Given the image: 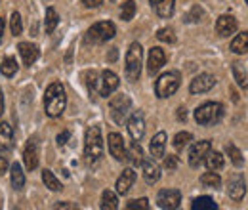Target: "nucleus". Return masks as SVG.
<instances>
[{
    "label": "nucleus",
    "instance_id": "nucleus-21",
    "mask_svg": "<svg viewBox=\"0 0 248 210\" xmlns=\"http://www.w3.org/2000/svg\"><path fill=\"white\" fill-rule=\"evenodd\" d=\"M149 149H151L153 159H162L166 155V132H158L153 136Z\"/></svg>",
    "mask_w": 248,
    "mask_h": 210
},
{
    "label": "nucleus",
    "instance_id": "nucleus-42",
    "mask_svg": "<svg viewBox=\"0 0 248 210\" xmlns=\"http://www.w3.org/2000/svg\"><path fill=\"white\" fill-rule=\"evenodd\" d=\"M201 17H202V8L201 6H193L191 12L186 16V23H197V21H201Z\"/></svg>",
    "mask_w": 248,
    "mask_h": 210
},
{
    "label": "nucleus",
    "instance_id": "nucleus-47",
    "mask_svg": "<svg viewBox=\"0 0 248 210\" xmlns=\"http://www.w3.org/2000/svg\"><path fill=\"white\" fill-rule=\"evenodd\" d=\"M178 119L182 120V122H184V120L187 119V115H186V107H180V109H178Z\"/></svg>",
    "mask_w": 248,
    "mask_h": 210
},
{
    "label": "nucleus",
    "instance_id": "nucleus-43",
    "mask_svg": "<svg viewBox=\"0 0 248 210\" xmlns=\"http://www.w3.org/2000/svg\"><path fill=\"white\" fill-rule=\"evenodd\" d=\"M164 168L166 170H176L178 168V157L176 155H164Z\"/></svg>",
    "mask_w": 248,
    "mask_h": 210
},
{
    "label": "nucleus",
    "instance_id": "nucleus-12",
    "mask_svg": "<svg viewBox=\"0 0 248 210\" xmlns=\"http://www.w3.org/2000/svg\"><path fill=\"white\" fill-rule=\"evenodd\" d=\"M214 84H216V79L212 75H208V73H202V75H199V77H195L191 81L189 92L191 94H206V92H210L214 88Z\"/></svg>",
    "mask_w": 248,
    "mask_h": 210
},
{
    "label": "nucleus",
    "instance_id": "nucleus-6",
    "mask_svg": "<svg viewBox=\"0 0 248 210\" xmlns=\"http://www.w3.org/2000/svg\"><path fill=\"white\" fill-rule=\"evenodd\" d=\"M182 86V75L178 71H168L164 75H160L155 82V94L156 97H170L172 94H176L178 88Z\"/></svg>",
    "mask_w": 248,
    "mask_h": 210
},
{
    "label": "nucleus",
    "instance_id": "nucleus-39",
    "mask_svg": "<svg viewBox=\"0 0 248 210\" xmlns=\"http://www.w3.org/2000/svg\"><path fill=\"white\" fill-rule=\"evenodd\" d=\"M10 29H12L14 36H19L23 32V21H21V16L17 12H14L12 17H10Z\"/></svg>",
    "mask_w": 248,
    "mask_h": 210
},
{
    "label": "nucleus",
    "instance_id": "nucleus-15",
    "mask_svg": "<svg viewBox=\"0 0 248 210\" xmlns=\"http://www.w3.org/2000/svg\"><path fill=\"white\" fill-rule=\"evenodd\" d=\"M107 142H109V151L113 155V159L117 161H126V145H124V140L121 134L117 132H111L107 136Z\"/></svg>",
    "mask_w": 248,
    "mask_h": 210
},
{
    "label": "nucleus",
    "instance_id": "nucleus-36",
    "mask_svg": "<svg viewBox=\"0 0 248 210\" xmlns=\"http://www.w3.org/2000/svg\"><path fill=\"white\" fill-rule=\"evenodd\" d=\"M191 140H193V136H191L189 132H178V134L174 136V149L184 151L186 149V145L191 144Z\"/></svg>",
    "mask_w": 248,
    "mask_h": 210
},
{
    "label": "nucleus",
    "instance_id": "nucleus-27",
    "mask_svg": "<svg viewBox=\"0 0 248 210\" xmlns=\"http://www.w3.org/2000/svg\"><path fill=\"white\" fill-rule=\"evenodd\" d=\"M231 52H233V54H247L248 52V31L239 32V34L231 40Z\"/></svg>",
    "mask_w": 248,
    "mask_h": 210
},
{
    "label": "nucleus",
    "instance_id": "nucleus-35",
    "mask_svg": "<svg viewBox=\"0 0 248 210\" xmlns=\"http://www.w3.org/2000/svg\"><path fill=\"white\" fill-rule=\"evenodd\" d=\"M225 151H227V155H229V159H231V162H233V166H237V168H241L243 164H245V159H243V153L237 149L233 144H229L227 147H225Z\"/></svg>",
    "mask_w": 248,
    "mask_h": 210
},
{
    "label": "nucleus",
    "instance_id": "nucleus-46",
    "mask_svg": "<svg viewBox=\"0 0 248 210\" xmlns=\"http://www.w3.org/2000/svg\"><path fill=\"white\" fill-rule=\"evenodd\" d=\"M8 168H10V166H8V161H6V157H2V155H0V174H4Z\"/></svg>",
    "mask_w": 248,
    "mask_h": 210
},
{
    "label": "nucleus",
    "instance_id": "nucleus-3",
    "mask_svg": "<svg viewBox=\"0 0 248 210\" xmlns=\"http://www.w3.org/2000/svg\"><path fill=\"white\" fill-rule=\"evenodd\" d=\"M141 63H143V48L140 42H132L128 52H126V65H124V71H126V77L128 81L136 82L141 75Z\"/></svg>",
    "mask_w": 248,
    "mask_h": 210
},
{
    "label": "nucleus",
    "instance_id": "nucleus-44",
    "mask_svg": "<svg viewBox=\"0 0 248 210\" xmlns=\"http://www.w3.org/2000/svg\"><path fill=\"white\" fill-rule=\"evenodd\" d=\"M69 138H71V134H69V132H62V134L58 136V145H65V144L69 142Z\"/></svg>",
    "mask_w": 248,
    "mask_h": 210
},
{
    "label": "nucleus",
    "instance_id": "nucleus-14",
    "mask_svg": "<svg viewBox=\"0 0 248 210\" xmlns=\"http://www.w3.org/2000/svg\"><path fill=\"white\" fill-rule=\"evenodd\" d=\"M23 164L27 170H36L38 166V144L36 138H31L23 149Z\"/></svg>",
    "mask_w": 248,
    "mask_h": 210
},
{
    "label": "nucleus",
    "instance_id": "nucleus-34",
    "mask_svg": "<svg viewBox=\"0 0 248 210\" xmlns=\"http://www.w3.org/2000/svg\"><path fill=\"white\" fill-rule=\"evenodd\" d=\"M134 16H136V2L134 0H124L121 4V19L130 21V19H134Z\"/></svg>",
    "mask_w": 248,
    "mask_h": 210
},
{
    "label": "nucleus",
    "instance_id": "nucleus-13",
    "mask_svg": "<svg viewBox=\"0 0 248 210\" xmlns=\"http://www.w3.org/2000/svg\"><path fill=\"white\" fill-rule=\"evenodd\" d=\"M119 84H121V81H119V77L113 73V71H103L101 73V88H99V96L101 97H109L113 92L119 88Z\"/></svg>",
    "mask_w": 248,
    "mask_h": 210
},
{
    "label": "nucleus",
    "instance_id": "nucleus-10",
    "mask_svg": "<svg viewBox=\"0 0 248 210\" xmlns=\"http://www.w3.org/2000/svg\"><path fill=\"white\" fill-rule=\"evenodd\" d=\"M210 149H212V144H210L208 140L195 142V144L191 145V149H189V166H193V168L201 166V164L204 162L206 155L210 153Z\"/></svg>",
    "mask_w": 248,
    "mask_h": 210
},
{
    "label": "nucleus",
    "instance_id": "nucleus-45",
    "mask_svg": "<svg viewBox=\"0 0 248 210\" xmlns=\"http://www.w3.org/2000/svg\"><path fill=\"white\" fill-rule=\"evenodd\" d=\"M80 2H82L86 8H97V6H101L103 0H80Z\"/></svg>",
    "mask_w": 248,
    "mask_h": 210
},
{
    "label": "nucleus",
    "instance_id": "nucleus-8",
    "mask_svg": "<svg viewBox=\"0 0 248 210\" xmlns=\"http://www.w3.org/2000/svg\"><path fill=\"white\" fill-rule=\"evenodd\" d=\"M126 128H128V134L134 142H140L145 134V115L141 109H136L128 120H126Z\"/></svg>",
    "mask_w": 248,
    "mask_h": 210
},
{
    "label": "nucleus",
    "instance_id": "nucleus-23",
    "mask_svg": "<svg viewBox=\"0 0 248 210\" xmlns=\"http://www.w3.org/2000/svg\"><path fill=\"white\" fill-rule=\"evenodd\" d=\"M158 17H172L176 0H149Z\"/></svg>",
    "mask_w": 248,
    "mask_h": 210
},
{
    "label": "nucleus",
    "instance_id": "nucleus-25",
    "mask_svg": "<svg viewBox=\"0 0 248 210\" xmlns=\"http://www.w3.org/2000/svg\"><path fill=\"white\" fill-rule=\"evenodd\" d=\"M126 159H128V162L130 164H134V166H141V162H143V149H141V145H140V142H134L132 140V145L128 147L126 151Z\"/></svg>",
    "mask_w": 248,
    "mask_h": 210
},
{
    "label": "nucleus",
    "instance_id": "nucleus-20",
    "mask_svg": "<svg viewBox=\"0 0 248 210\" xmlns=\"http://www.w3.org/2000/svg\"><path fill=\"white\" fill-rule=\"evenodd\" d=\"M141 168H143V180L147 181L149 185L158 181V178H160V168H158V164H156L153 159H143Z\"/></svg>",
    "mask_w": 248,
    "mask_h": 210
},
{
    "label": "nucleus",
    "instance_id": "nucleus-7",
    "mask_svg": "<svg viewBox=\"0 0 248 210\" xmlns=\"http://www.w3.org/2000/svg\"><path fill=\"white\" fill-rule=\"evenodd\" d=\"M132 109V99L126 94H117L111 101H109V113L111 119L117 124H124V120L128 119V113Z\"/></svg>",
    "mask_w": 248,
    "mask_h": 210
},
{
    "label": "nucleus",
    "instance_id": "nucleus-5",
    "mask_svg": "<svg viewBox=\"0 0 248 210\" xmlns=\"http://www.w3.org/2000/svg\"><path fill=\"white\" fill-rule=\"evenodd\" d=\"M115 34H117V27L113 21H97L88 29L84 42L86 44H101V42L111 40Z\"/></svg>",
    "mask_w": 248,
    "mask_h": 210
},
{
    "label": "nucleus",
    "instance_id": "nucleus-28",
    "mask_svg": "<svg viewBox=\"0 0 248 210\" xmlns=\"http://www.w3.org/2000/svg\"><path fill=\"white\" fill-rule=\"evenodd\" d=\"M204 162H206V166H208V170H221L223 168V164H225V159H223V155L219 153V151H212L206 155V159H204Z\"/></svg>",
    "mask_w": 248,
    "mask_h": 210
},
{
    "label": "nucleus",
    "instance_id": "nucleus-16",
    "mask_svg": "<svg viewBox=\"0 0 248 210\" xmlns=\"http://www.w3.org/2000/svg\"><path fill=\"white\" fill-rule=\"evenodd\" d=\"M17 52H19L21 61H23L25 67H31L32 63L38 60V56H40L38 46H34L31 42H19V44H17Z\"/></svg>",
    "mask_w": 248,
    "mask_h": 210
},
{
    "label": "nucleus",
    "instance_id": "nucleus-1",
    "mask_svg": "<svg viewBox=\"0 0 248 210\" xmlns=\"http://www.w3.org/2000/svg\"><path fill=\"white\" fill-rule=\"evenodd\" d=\"M65 105H67V94L63 88L62 82H52L46 94H44V109H46V115L56 119L60 117L63 111H65Z\"/></svg>",
    "mask_w": 248,
    "mask_h": 210
},
{
    "label": "nucleus",
    "instance_id": "nucleus-24",
    "mask_svg": "<svg viewBox=\"0 0 248 210\" xmlns=\"http://www.w3.org/2000/svg\"><path fill=\"white\" fill-rule=\"evenodd\" d=\"M10 180H12V187L16 191H21L23 189V185H25V174H23L19 162H14L10 166Z\"/></svg>",
    "mask_w": 248,
    "mask_h": 210
},
{
    "label": "nucleus",
    "instance_id": "nucleus-48",
    "mask_svg": "<svg viewBox=\"0 0 248 210\" xmlns=\"http://www.w3.org/2000/svg\"><path fill=\"white\" fill-rule=\"evenodd\" d=\"M54 210H69V205H67V203H58V205L54 207Z\"/></svg>",
    "mask_w": 248,
    "mask_h": 210
},
{
    "label": "nucleus",
    "instance_id": "nucleus-26",
    "mask_svg": "<svg viewBox=\"0 0 248 210\" xmlns=\"http://www.w3.org/2000/svg\"><path fill=\"white\" fill-rule=\"evenodd\" d=\"M99 209L101 210H119V197H117V193H113L111 189H105V191L101 193Z\"/></svg>",
    "mask_w": 248,
    "mask_h": 210
},
{
    "label": "nucleus",
    "instance_id": "nucleus-32",
    "mask_svg": "<svg viewBox=\"0 0 248 210\" xmlns=\"http://www.w3.org/2000/svg\"><path fill=\"white\" fill-rule=\"evenodd\" d=\"M58 23H60V16H58V12H56L54 8H48V10H46V23H44L46 32L52 34V32L56 31V27H58Z\"/></svg>",
    "mask_w": 248,
    "mask_h": 210
},
{
    "label": "nucleus",
    "instance_id": "nucleus-38",
    "mask_svg": "<svg viewBox=\"0 0 248 210\" xmlns=\"http://www.w3.org/2000/svg\"><path fill=\"white\" fill-rule=\"evenodd\" d=\"M201 183H202V185H208V187H214V189H217V187L221 185V178L217 176L214 170H210V172H206V174H202V176H201Z\"/></svg>",
    "mask_w": 248,
    "mask_h": 210
},
{
    "label": "nucleus",
    "instance_id": "nucleus-40",
    "mask_svg": "<svg viewBox=\"0 0 248 210\" xmlns=\"http://www.w3.org/2000/svg\"><path fill=\"white\" fill-rule=\"evenodd\" d=\"M156 38H158L160 42H166V44H174V42H176V32H174L172 29H168V27H164V29L156 31Z\"/></svg>",
    "mask_w": 248,
    "mask_h": 210
},
{
    "label": "nucleus",
    "instance_id": "nucleus-11",
    "mask_svg": "<svg viewBox=\"0 0 248 210\" xmlns=\"http://www.w3.org/2000/svg\"><path fill=\"white\" fill-rule=\"evenodd\" d=\"M227 195L233 201H243V197L247 195V181L241 174H233L227 180Z\"/></svg>",
    "mask_w": 248,
    "mask_h": 210
},
{
    "label": "nucleus",
    "instance_id": "nucleus-51",
    "mask_svg": "<svg viewBox=\"0 0 248 210\" xmlns=\"http://www.w3.org/2000/svg\"><path fill=\"white\" fill-rule=\"evenodd\" d=\"M247 4H248V0H247Z\"/></svg>",
    "mask_w": 248,
    "mask_h": 210
},
{
    "label": "nucleus",
    "instance_id": "nucleus-29",
    "mask_svg": "<svg viewBox=\"0 0 248 210\" xmlns=\"http://www.w3.org/2000/svg\"><path fill=\"white\" fill-rule=\"evenodd\" d=\"M191 210H217V205L212 197H204V195H202V197H197V199L193 201Z\"/></svg>",
    "mask_w": 248,
    "mask_h": 210
},
{
    "label": "nucleus",
    "instance_id": "nucleus-30",
    "mask_svg": "<svg viewBox=\"0 0 248 210\" xmlns=\"http://www.w3.org/2000/svg\"><path fill=\"white\" fill-rule=\"evenodd\" d=\"M17 69H19V65H17V61L14 60V58H4L2 63H0V73L6 77V79H10V77H14L16 73H17Z\"/></svg>",
    "mask_w": 248,
    "mask_h": 210
},
{
    "label": "nucleus",
    "instance_id": "nucleus-22",
    "mask_svg": "<svg viewBox=\"0 0 248 210\" xmlns=\"http://www.w3.org/2000/svg\"><path fill=\"white\" fill-rule=\"evenodd\" d=\"M14 147V130L8 122H0V151H10Z\"/></svg>",
    "mask_w": 248,
    "mask_h": 210
},
{
    "label": "nucleus",
    "instance_id": "nucleus-18",
    "mask_svg": "<svg viewBox=\"0 0 248 210\" xmlns=\"http://www.w3.org/2000/svg\"><path fill=\"white\" fill-rule=\"evenodd\" d=\"M166 63V54L162 48H151L149 50V60H147V71L149 75H156L158 69H162Z\"/></svg>",
    "mask_w": 248,
    "mask_h": 210
},
{
    "label": "nucleus",
    "instance_id": "nucleus-17",
    "mask_svg": "<svg viewBox=\"0 0 248 210\" xmlns=\"http://www.w3.org/2000/svg\"><path fill=\"white\" fill-rule=\"evenodd\" d=\"M237 27H239V23H237V19H235L233 16L225 14V16H221V17H217L216 31L219 36H231L233 32H237Z\"/></svg>",
    "mask_w": 248,
    "mask_h": 210
},
{
    "label": "nucleus",
    "instance_id": "nucleus-31",
    "mask_svg": "<svg viewBox=\"0 0 248 210\" xmlns=\"http://www.w3.org/2000/svg\"><path fill=\"white\" fill-rule=\"evenodd\" d=\"M42 181H44V185L50 189V191H62L63 189V185H62V181L58 180L54 174H52V170H42Z\"/></svg>",
    "mask_w": 248,
    "mask_h": 210
},
{
    "label": "nucleus",
    "instance_id": "nucleus-49",
    "mask_svg": "<svg viewBox=\"0 0 248 210\" xmlns=\"http://www.w3.org/2000/svg\"><path fill=\"white\" fill-rule=\"evenodd\" d=\"M4 113V94H2V88H0V117Z\"/></svg>",
    "mask_w": 248,
    "mask_h": 210
},
{
    "label": "nucleus",
    "instance_id": "nucleus-50",
    "mask_svg": "<svg viewBox=\"0 0 248 210\" xmlns=\"http://www.w3.org/2000/svg\"><path fill=\"white\" fill-rule=\"evenodd\" d=\"M2 34H4V19L0 17V42H2Z\"/></svg>",
    "mask_w": 248,
    "mask_h": 210
},
{
    "label": "nucleus",
    "instance_id": "nucleus-41",
    "mask_svg": "<svg viewBox=\"0 0 248 210\" xmlns=\"http://www.w3.org/2000/svg\"><path fill=\"white\" fill-rule=\"evenodd\" d=\"M124 210H149V199H145V197H141V199H134V201H130Z\"/></svg>",
    "mask_w": 248,
    "mask_h": 210
},
{
    "label": "nucleus",
    "instance_id": "nucleus-19",
    "mask_svg": "<svg viewBox=\"0 0 248 210\" xmlns=\"http://www.w3.org/2000/svg\"><path fill=\"white\" fill-rule=\"evenodd\" d=\"M134 183H136V172L132 168H126L117 180V193L119 195H128V191L132 189Z\"/></svg>",
    "mask_w": 248,
    "mask_h": 210
},
{
    "label": "nucleus",
    "instance_id": "nucleus-33",
    "mask_svg": "<svg viewBox=\"0 0 248 210\" xmlns=\"http://www.w3.org/2000/svg\"><path fill=\"white\" fill-rule=\"evenodd\" d=\"M233 77H235V81H237V84L241 86V88H248V75L247 71H245V67L243 65H239V63H233Z\"/></svg>",
    "mask_w": 248,
    "mask_h": 210
},
{
    "label": "nucleus",
    "instance_id": "nucleus-37",
    "mask_svg": "<svg viewBox=\"0 0 248 210\" xmlns=\"http://www.w3.org/2000/svg\"><path fill=\"white\" fill-rule=\"evenodd\" d=\"M84 82H86V88H88V94L92 96V99H95V92H97V73L95 71H86L84 73Z\"/></svg>",
    "mask_w": 248,
    "mask_h": 210
},
{
    "label": "nucleus",
    "instance_id": "nucleus-4",
    "mask_svg": "<svg viewBox=\"0 0 248 210\" xmlns=\"http://www.w3.org/2000/svg\"><path fill=\"white\" fill-rule=\"evenodd\" d=\"M223 119V105L217 101H206L195 109V120L202 126H214Z\"/></svg>",
    "mask_w": 248,
    "mask_h": 210
},
{
    "label": "nucleus",
    "instance_id": "nucleus-2",
    "mask_svg": "<svg viewBox=\"0 0 248 210\" xmlns=\"http://www.w3.org/2000/svg\"><path fill=\"white\" fill-rule=\"evenodd\" d=\"M103 155V138L99 126H90L84 136V157L88 162L99 161Z\"/></svg>",
    "mask_w": 248,
    "mask_h": 210
},
{
    "label": "nucleus",
    "instance_id": "nucleus-9",
    "mask_svg": "<svg viewBox=\"0 0 248 210\" xmlns=\"http://www.w3.org/2000/svg\"><path fill=\"white\" fill-rule=\"evenodd\" d=\"M182 203V193L178 189H160L156 193V205L162 210H176Z\"/></svg>",
    "mask_w": 248,
    "mask_h": 210
}]
</instances>
